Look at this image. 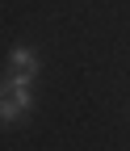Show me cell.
Masks as SVG:
<instances>
[{
    "mask_svg": "<svg viewBox=\"0 0 130 151\" xmlns=\"http://www.w3.org/2000/svg\"><path fill=\"white\" fill-rule=\"evenodd\" d=\"M34 113V84L0 76V126H13Z\"/></svg>",
    "mask_w": 130,
    "mask_h": 151,
    "instance_id": "cell-1",
    "label": "cell"
},
{
    "mask_svg": "<svg viewBox=\"0 0 130 151\" xmlns=\"http://www.w3.org/2000/svg\"><path fill=\"white\" fill-rule=\"evenodd\" d=\"M38 71H42V59H38V50H34V46H13V50H9V59H4V76L34 84V76H38Z\"/></svg>",
    "mask_w": 130,
    "mask_h": 151,
    "instance_id": "cell-2",
    "label": "cell"
}]
</instances>
